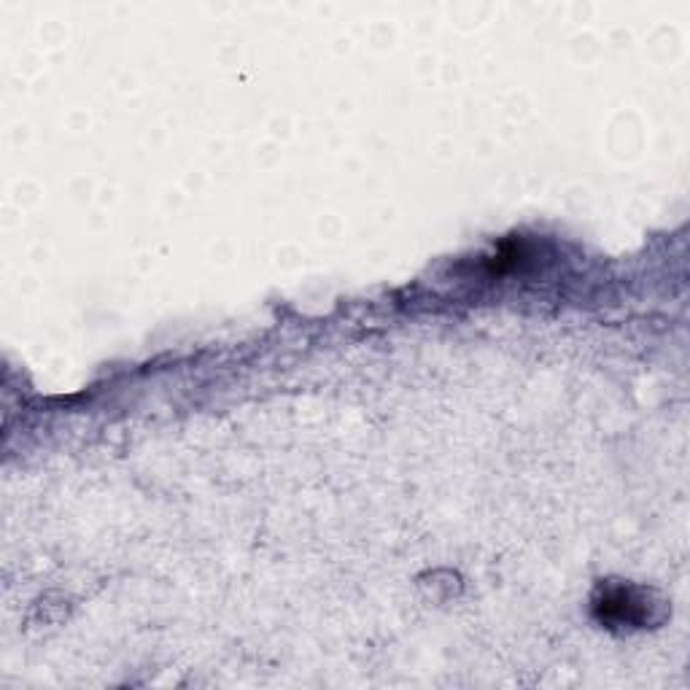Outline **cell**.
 Instances as JSON below:
<instances>
[{"instance_id": "obj_1", "label": "cell", "mask_w": 690, "mask_h": 690, "mask_svg": "<svg viewBox=\"0 0 690 690\" xmlns=\"http://www.w3.org/2000/svg\"><path fill=\"white\" fill-rule=\"evenodd\" d=\"M599 610H602L604 620H612V623H629V626H637L645 618V607L639 602L637 596L626 588H615L604 596L599 602Z\"/></svg>"}]
</instances>
